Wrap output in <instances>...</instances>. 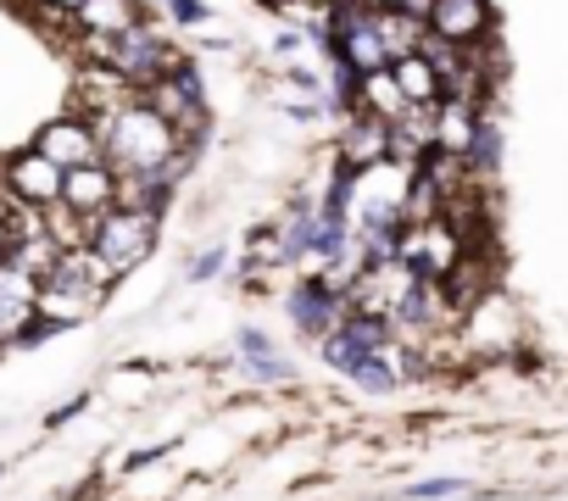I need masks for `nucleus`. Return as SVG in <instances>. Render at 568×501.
Returning <instances> with one entry per match:
<instances>
[{
	"label": "nucleus",
	"instance_id": "f257e3e1",
	"mask_svg": "<svg viewBox=\"0 0 568 501\" xmlns=\"http://www.w3.org/2000/svg\"><path fill=\"white\" fill-rule=\"evenodd\" d=\"M95 123V140H101V156L118 167V173H140V167H168L179 156V129L151 112L140 95H129L123 106L90 117Z\"/></svg>",
	"mask_w": 568,
	"mask_h": 501
},
{
	"label": "nucleus",
	"instance_id": "f03ea898",
	"mask_svg": "<svg viewBox=\"0 0 568 501\" xmlns=\"http://www.w3.org/2000/svg\"><path fill=\"white\" fill-rule=\"evenodd\" d=\"M156 212H140V206H106L95 223H90V245L118 268V274H134L151 250H156Z\"/></svg>",
	"mask_w": 568,
	"mask_h": 501
},
{
	"label": "nucleus",
	"instance_id": "7ed1b4c3",
	"mask_svg": "<svg viewBox=\"0 0 568 501\" xmlns=\"http://www.w3.org/2000/svg\"><path fill=\"white\" fill-rule=\"evenodd\" d=\"M62 178H68V167L51 162L40 145H23V151H12L7 162H0V195H7L12 206H57Z\"/></svg>",
	"mask_w": 568,
	"mask_h": 501
},
{
	"label": "nucleus",
	"instance_id": "20e7f679",
	"mask_svg": "<svg viewBox=\"0 0 568 501\" xmlns=\"http://www.w3.org/2000/svg\"><path fill=\"white\" fill-rule=\"evenodd\" d=\"M424 29L452 40V45H463V51H479L496 34V7H490V0H429V7H424Z\"/></svg>",
	"mask_w": 568,
	"mask_h": 501
},
{
	"label": "nucleus",
	"instance_id": "39448f33",
	"mask_svg": "<svg viewBox=\"0 0 568 501\" xmlns=\"http://www.w3.org/2000/svg\"><path fill=\"white\" fill-rule=\"evenodd\" d=\"M284 313H291V324H296V335H302V340H324V335L341 324L346 296H335L318 274H307V279H296V290H291V296H284Z\"/></svg>",
	"mask_w": 568,
	"mask_h": 501
},
{
	"label": "nucleus",
	"instance_id": "423d86ee",
	"mask_svg": "<svg viewBox=\"0 0 568 501\" xmlns=\"http://www.w3.org/2000/svg\"><path fill=\"white\" fill-rule=\"evenodd\" d=\"M34 145H40L51 162H62V167L101 162V140H95V123H90L84 112H62V117H51V123L34 134Z\"/></svg>",
	"mask_w": 568,
	"mask_h": 501
},
{
	"label": "nucleus",
	"instance_id": "0eeeda50",
	"mask_svg": "<svg viewBox=\"0 0 568 501\" xmlns=\"http://www.w3.org/2000/svg\"><path fill=\"white\" fill-rule=\"evenodd\" d=\"M62 206H73L84 223H95L106 206H118V167L101 156V162H84V167H68L62 178Z\"/></svg>",
	"mask_w": 568,
	"mask_h": 501
},
{
	"label": "nucleus",
	"instance_id": "6e6552de",
	"mask_svg": "<svg viewBox=\"0 0 568 501\" xmlns=\"http://www.w3.org/2000/svg\"><path fill=\"white\" fill-rule=\"evenodd\" d=\"M335 156L346 167H374L390 156V123L374 117V112H346L341 117V140H335Z\"/></svg>",
	"mask_w": 568,
	"mask_h": 501
},
{
	"label": "nucleus",
	"instance_id": "1a4fd4ad",
	"mask_svg": "<svg viewBox=\"0 0 568 501\" xmlns=\"http://www.w3.org/2000/svg\"><path fill=\"white\" fill-rule=\"evenodd\" d=\"M101 301H106L101 290H90V285H68V279H45V285L34 290V313H40L45 324H57L62 335L79 329L84 318H95Z\"/></svg>",
	"mask_w": 568,
	"mask_h": 501
},
{
	"label": "nucleus",
	"instance_id": "9d476101",
	"mask_svg": "<svg viewBox=\"0 0 568 501\" xmlns=\"http://www.w3.org/2000/svg\"><path fill=\"white\" fill-rule=\"evenodd\" d=\"M474 123H479V101H463V95H440V101H435V151L468 156Z\"/></svg>",
	"mask_w": 568,
	"mask_h": 501
},
{
	"label": "nucleus",
	"instance_id": "9b49d317",
	"mask_svg": "<svg viewBox=\"0 0 568 501\" xmlns=\"http://www.w3.org/2000/svg\"><path fill=\"white\" fill-rule=\"evenodd\" d=\"M318 201H296L291 212H284L278 223V245H273V257L278 263H307L313 257V239H318Z\"/></svg>",
	"mask_w": 568,
	"mask_h": 501
},
{
	"label": "nucleus",
	"instance_id": "f8f14e48",
	"mask_svg": "<svg viewBox=\"0 0 568 501\" xmlns=\"http://www.w3.org/2000/svg\"><path fill=\"white\" fill-rule=\"evenodd\" d=\"M7 263H12V268H18L23 279L45 285V279L57 274V263H62V245L51 239V228H34V234H18V239H12Z\"/></svg>",
	"mask_w": 568,
	"mask_h": 501
},
{
	"label": "nucleus",
	"instance_id": "ddd939ff",
	"mask_svg": "<svg viewBox=\"0 0 568 501\" xmlns=\"http://www.w3.org/2000/svg\"><path fill=\"white\" fill-rule=\"evenodd\" d=\"M240 362H245V374H251L256 385H291V379H296V368L273 351V340H267L256 324L240 329Z\"/></svg>",
	"mask_w": 568,
	"mask_h": 501
},
{
	"label": "nucleus",
	"instance_id": "4468645a",
	"mask_svg": "<svg viewBox=\"0 0 568 501\" xmlns=\"http://www.w3.org/2000/svg\"><path fill=\"white\" fill-rule=\"evenodd\" d=\"M140 18H145V12L134 7V0H84L68 23H73V34H123V29H134Z\"/></svg>",
	"mask_w": 568,
	"mask_h": 501
},
{
	"label": "nucleus",
	"instance_id": "2eb2a0df",
	"mask_svg": "<svg viewBox=\"0 0 568 501\" xmlns=\"http://www.w3.org/2000/svg\"><path fill=\"white\" fill-rule=\"evenodd\" d=\"M390 79L402 84L407 106H435V101H440V73H435V62H429L424 51L396 57V62H390Z\"/></svg>",
	"mask_w": 568,
	"mask_h": 501
},
{
	"label": "nucleus",
	"instance_id": "dca6fc26",
	"mask_svg": "<svg viewBox=\"0 0 568 501\" xmlns=\"http://www.w3.org/2000/svg\"><path fill=\"white\" fill-rule=\"evenodd\" d=\"M374 29H379L390 62L407 57V51H418V40H424V18L407 12V7H374Z\"/></svg>",
	"mask_w": 568,
	"mask_h": 501
},
{
	"label": "nucleus",
	"instance_id": "f3484780",
	"mask_svg": "<svg viewBox=\"0 0 568 501\" xmlns=\"http://www.w3.org/2000/svg\"><path fill=\"white\" fill-rule=\"evenodd\" d=\"M357 112H374V117H385V123H396V117L407 112V95H402V84L390 79V68H374V73L357 79Z\"/></svg>",
	"mask_w": 568,
	"mask_h": 501
},
{
	"label": "nucleus",
	"instance_id": "a211bd4d",
	"mask_svg": "<svg viewBox=\"0 0 568 501\" xmlns=\"http://www.w3.org/2000/svg\"><path fill=\"white\" fill-rule=\"evenodd\" d=\"M468 173H474V184H485V178H496V167H501V117L496 112H485L479 106V123H474V140H468Z\"/></svg>",
	"mask_w": 568,
	"mask_h": 501
},
{
	"label": "nucleus",
	"instance_id": "6ab92c4d",
	"mask_svg": "<svg viewBox=\"0 0 568 501\" xmlns=\"http://www.w3.org/2000/svg\"><path fill=\"white\" fill-rule=\"evenodd\" d=\"M318 351H324V362H329L335 374H352V368H357L363 357H374V351H368V346H363V340H357V335L346 329V324H335V329H329V335L318 340Z\"/></svg>",
	"mask_w": 568,
	"mask_h": 501
},
{
	"label": "nucleus",
	"instance_id": "aec40b11",
	"mask_svg": "<svg viewBox=\"0 0 568 501\" xmlns=\"http://www.w3.org/2000/svg\"><path fill=\"white\" fill-rule=\"evenodd\" d=\"M357 390H368V396H390L396 385H402V374H396V362L385 357V351H374V357H363L352 374H346Z\"/></svg>",
	"mask_w": 568,
	"mask_h": 501
},
{
	"label": "nucleus",
	"instance_id": "412c9836",
	"mask_svg": "<svg viewBox=\"0 0 568 501\" xmlns=\"http://www.w3.org/2000/svg\"><path fill=\"white\" fill-rule=\"evenodd\" d=\"M463 490H468V479H418V484H407V501H446Z\"/></svg>",
	"mask_w": 568,
	"mask_h": 501
},
{
	"label": "nucleus",
	"instance_id": "4be33fe9",
	"mask_svg": "<svg viewBox=\"0 0 568 501\" xmlns=\"http://www.w3.org/2000/svg\"><path fill=\"white\" fill-rule=\"evenodd\" d=\"M162 12L179 23V29H195V23H212V7L206 0H162Z\"/></svg>",
	"mask_w": 568,
	"mask_h": 501
},
{
	"label": "nucleus",
	"instance_id": "5701e85b",
	"mask_svg": "<svg viewBox=\"0 0 568 501\" xmlns=\"http://www.w3.org/2000/svg\"><path fill=\"white\" fill-rule=\"evenodd\" d=\"M229 268V257H223V245H212V250H201V257L190 263V285H212L217 274Z\"/></svg>",
	"mask_w": 568,
	"mask_h": 501
},
{
	"label": "nucleus",
	"instance_id": "b1692460",
	"mask_svg": "<svg viewBox=\"0 0 568 501\" xmlns=\"http://www.w3.org/2000/svg\"><path fill=\"white\" fill-rule=\"evenodd\" d=\"M84 407H90V396H73L68 407H57V412H51V429H62V423H73V418H79Z\"/></svg>",
	"mask_w": 568,
	"mask_h": 501
},
{
	"label": "nucleus",
	"instance_id": "393cba45",
	"mask_svg": "<svg viewBox=\"0 0 568 501\" xmlns=\"http://www.w3.org/2000/svg\"><path fill=\"white\" fill-rule=\"evenodd\" d=\"M12 217H7V201H0V263H7V250H12Z\"/></svg>",
	"mask_w": 568,
	"mask_h": 501
},
{
	"label": "nucleus",
	"instance_id": "a878e982",
	"mask_svg": "<svg viewBox=\"0 0 568 501\" xmlns=\"http://www.w3.org/2000/svg\"><path fill=\"white\" fill-rule=\"evenodd\" d=\"M40 7H45V12H57V18H73V12L84 7V0H40Z\"/></svg>",
	"mask_w": 568,
	"mask_h": 501
},
{
	"label": "nucleus",
	"instance_id": "bb28decb",
	"mask_svg": "<svg viewBox=\"0 0 568 501\" xmlns=\"http://www.w3.org/2000/svg\"><path fill=\"white\" fill-rule=\"evenodd\" d=\"M0 479H7V468H0Z\"/></svg>",
	"mask_w": 568,
	"mask_h": 501
},
{
	"label": "nucleus",
	"instance_id": "cd10ccee",
	"mask_svg": "<svg viewBox=\"0 0 568 501\" xmlns=\"http://www.w3.org/2000/svg\"><path fill=\"white\" fill-rule=\"evenodd\" d=\"M0 201H7V195H0Z\"/></svg>",
	"mask_w": 568,
	"mask_h": 501
}]
</instances>
